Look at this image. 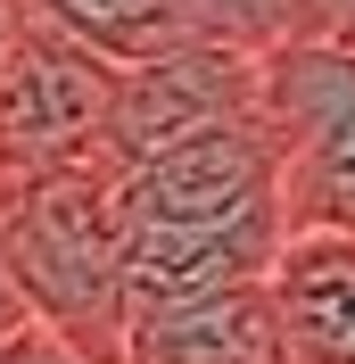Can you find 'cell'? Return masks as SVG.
I'll return each mask as SVG.
<instances>
[{"mask_svg": "<svg viewBox=\"0 0 355 364\" xmlns=\"http://www.w3.org/2000/svg\"><path fill=\"white\" fill-rule=\"evenodd\" d=\"M0 364H99V356H83L75 340H58L50 323H25V331L0 340Z\"/></svg>", "mask_w": 355, "mask_h": 364, "instance_id": "cell-9", "label": "cell"}, {"mask_svg": "<svg viewBox=\"0 0 355 364\" xmlns=\"http://www.w3.org/2000/svg\"><path fill=\"white\" fill-rule=\"evenodd\" d=\"M124 364H297L273 306V273L190 298H141L124 323Z\"/></svg>", "mask_w": 355, "mask_h": 364, "instance_id": "cell-5", "label": "cell"}, {"mask_svg": "<svg viewBox=\"0 0 355 364\" xmlns=\"http://www.w3.org/2000/svg\"><path fill=\"white\" fill-rule=\"evenodd\" d=\"M25 9L108 67H149V58H174V50L199 42L182 0H25Z\"/></svg>", "mask_w": 355, "mask_h": 364, "instance_id": "cell-7", "label": "cell"}, {"mask_svg": "<svg viewBox=\"0 0 355 364\" xmlns=\"http://www.w3.org/2000/svg\"><path fill=\"white\" fill-rule=\"evenodd\" d=\"M273 306L297 364H355V232H289L273 257Z\"/></svg>", "mask_w": 355, "mask_h": 364, "instance_id": "cell-6", "label": "cell"}, {"mask_svg": "<svg viewBox=\"0 0 355 364\" xmlns=\"http://www.w3.org/2000/svg\"><path fill=\"white\" fill-rule=\"evenodd\" d=\"M314 17V42H347L355 50V0H306Z\"/></svg>", "mask_w": 355, "mask_h": 364, "instance_id": "cell-10", "label": "cell"}, {"mask_svg": "<svg viewBox=\"0 0 355 364\" xmlns=\"http://www.w3.org/2000/svg\"><path fill=\"white\" fill-rule=\"evenodd\" d=\"M25 290H17V273H9V257H0V340H9V331H25Z\"/></svg>", "mask_w": 355, "mask_h": 364, "instance_id": "cell-11", "label": "cell"}, {"mask_svg": "<svg viewBox=\"0 0 355 364\" xmlns=\"http://www.w3.org/2000/svg\"><path fill=\"white\" fill-rule=\"evenodd\" d=\"M182 9L199 25V42L256 50V58H273V50H289V42H314L306 0H182Z\"/></svg>", "mask_w": 355, "mask_h": 364, "instance_id": "cell-8", "label": "cell"}, {"mask_svg": "<svg viewBox=\"0 0 355 364\" xmlns=\"http://www.w3.org/2000/svg\"><path fill=\"white\" fill-rule=\"evenodd\" d=\"M17 33H25V0H0V75L17 58Z\"/></svg>", "mask_w": 355, "mask_h": 364, "instance_id": "cell-12", "label": "cell"}, {"mask_svg": "<svg viewBox=\"0 0 355 364\" xmlns=\"http://www.w3.org/2000/svg\"><path fill=\"white\" fill-rule=\"evenodd\" d=\"M124 207V282L141 298H190L223 282H265L289 240L273 108L182 133L165 149L108 166Z\"/></svg>", "mask_w": 355, "mask_h": 364, "instance_id": "cell-1", "label": "cell"}, {"mask_svg": "<svg viewBox=\"0 0 355 364\" xmlns=\"http://www.w3.org/2000/svg\"><path fill=\"white\" fill-rule=\"evenodd\" d=\"M0 257L33 323H50L99 364H124L133 282H124V207L108 158L0 191Z\"/></svg>", "mask_w": 355, "mask_h": 364, "instance_id": "cell-2", "label": "cell"}, {"mask_svg": "<svg viewBox=\"0 0 355 364\" xmlns=\"http://www.w3.org/2000/svg\"><path fill=\"white\" fill-rule=\"evenodd\" d=\"M265 108L281 149L289 232H355V50L289 42L265 58Z\"/></svg>", "mask_w": 355, "mask_h": 364, "instance_id": "cell-4", "label": "cell"}, {"mask_svg": "<svg viewBox=\"0 0 355 364\" xmlns=\"http://www.w3.org/2000/svg\"><path fill=\"white\" fill-rule=\"evenodd\" d=\"M116 83H124V67L91 58L83 42H67L58 25H42L25 9L17 58L0 75V191L99 158L108 116H116Z\"/></svg>", "mask_w": 355, "mask_h": 364, "instance_id": "cell-3", "label": "cell"}]
</instances>
